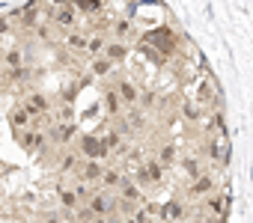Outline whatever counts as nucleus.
<instances>
[{
  "label": "nucleus",
  "instance_id": "obj_1",
  "mask_svg": "<svg viewBox=\"0 0 253 223\" xmlns=\"http://www.w3.org/2000/svg\"><path fill=\"white\" fill-rule=\"evenodd\" d=\"M134 170V179H137V185L143 187V185H158L161 179H164V164L158 161V158H149V161H140L137 167H131Z\"/></svg>",
  "mask_w": 253,
  "mask_h": 223
},
{
  "label": "nucleus",
  "instance_id": "obj_7",
  "mask_svg": "<svg viewBox=\"0 0 253 223\" xmlns=\"http://www.w3.org/2000/svg\"><path fill=\"white\" fill-rule=\"evenodd\" d=\"M24 110H27L30 116H39V113H51L54 104H51V98H48L45 92L33 89V92H27V98H24Z\"/></svg>",
  "mask_w": 253,
  "mask_h": 223
},
{
  "label": "nucleus",
  "instance_id": "obj_30",
  "mask_svg": "<svg viewBox=\"0 0 253 223\" xmlns=\"http://www.w3.org/2000/svg\"><path fill=\"white\" fill-rule=\"evenodd\" d=\"M72 6H75V9H81V12H86V15H92V12H98V9H101L98 0H72Z\"/></svg>",
  "mask_w": 253,
  "mask_h": 223
},
{
  "label": "nucleus",
  "instance_id": "obj_15",
  "mask_svg": "<svg viewBox=\"0 0 253 223\" xmlns=\"http://www.w3.org/2000/svg\"><path fill=\"white\" fill-rule=\"evenodd\" d=\"M24 63H27V54H24L21 45H12V48L3 51V69H21Z\"/></svg>",
  "mask_w": 253,
  "mask_h": 223
},
{
  "label": "nucleus",
  "instance_id": "obj_33",
  "mask_svg": "<svg viewBox=\"0 0 253 223\" xmlns=\"http://www.w3.org/2000/svg\"><path fill=\"white\" fill-rule=\"evenodd\" d=\"M42 223H45V220H42Z\"/></svg>",
  "mask_w": 253,
  "mask_h": 223
},
{
  "label": "nucleus",
  "instance_id": "obj_2",
  "mask_svg": "<svg viewBox=\"0 0 253 223\" xmlns=\"http://www.w3.org/2000/svg\"><path fill=\"white\" fill-rule=\"evenodd\" d=\"M84 205L89 208V214H92V217H110V214L116 211V199H113L104 187H101V190H95Z\"/></svg>",
  "mask_w": 253,
  "mask_h": 223
},
{
  "label": "nucleus",
  "instance_id": "obj_24",
  "mask_svg": "<svg viewBox=\"0 0 253 223\" xmlns=\"http://www.w3.org/2000/svg\"><path fill=\"white\" fill-rule=\"evenodd\" d=\"M110 69H113V63H110L107 57H92V60H89V72H92L95 77H107Z\"/></svg>",
  "mask_w": 253,
  "mask_h": 223
},
{
  "label": "nucleus",
  "instance_id": "obj_5",
  "mask_svg": "<svg viewBox=\"0 0 253 223\" xmlns=\"http://www.w3.org/2000/svg\"><path fill=\"white\" fill-rule=\"evenodd\" d=\"M51 21H54V27H57V30H63V33L78 30V9H75L72 3H63V6H57V9H54Z\"/></svg>",
  "mask_w": 253,
  "mask_h": 223
},
{
  "label": "nucleus",
  "instance_id": "obj_20",
  "mask_svg": "<svg viewBox=\"0 0 253 223\" xmlns=\"http://www.w3.org/2000/svg\"><path fill=\"white\" fill-rule=\"evenodd\" d=\"M104 45H107V36H104V33H92V36H86L84 54H89V60H92V57H101V54H104Z\"/></svg>",
  "mask_w": 253,
  "mask_h": 223
},
{
  "label": "nucleus",
  "instance_id": "obj_27",
  "mask_svg": "<svg viewBox=\"0 0 253 223\" xmlns=\"http://www.w3.org/2000/svg\"><path fill=\"white\" fill-rule=\"evenodd\" d=\"M98 137H101V143H104L107 155H110V152H113V149H116V146L122 143V134H119L116 128H107V131H104V134H98Z\"/></svg>",
  "mask_w": 253,
  "mask_h": 223
},
{
  "label": "nucleus",
  "instance_id": "obj_22",
  "mask_svg": "<svg viewBox=\"0 0 253 223\" xmlns=\"http://www.w3.org/2000/svg\"><path fill=\"white\" fill-rule=\"evenodd\" d=\"M119 223H152V208L140 202V205H137V208H134L128 217H122Z\"/></svg>",
  "mask_w": 253,
  "mask_h": 223
},
{
  "label": "nucleus",
  "instance_id": "obj_18",
  "mask_svg": "<svg viewBox=\"0 0 253 223\" xmlns=\"http://www.w3.org/2000/svg\"><path fill=\"white\" fill-rule=\"evenodd\" d=\"M185 214V205L179 202V199H170V202H164L161 205V211H158V217L164 220V223H173V220H179Z\"/></svg>",
  "mask_w": 253,
  "mask_h": 223
},
{
  "label": "nucleus",
  "instance_id": "obj_10",
  "mask_svg": "<svg viewBox=\"0 0 253 223\" xmlns=\"http://www.w3.org/2000/svg\"><path fill=\"white\" fill-rule=\"evenodd\" d=\"M214 190H217V185H214V176H211V173H203V176L191 179V185H188V196H191V199L209 196V193H214Z\"/></svg>",
  "mask_w": 253,
  "mask_h": 223
},
{
  "label": "nucleus",
  "instance_id": "obj_9",
  "mask_svg": "<svg viewBox=\"0 0 253 223\" xmlns=\"http://www.w3.org/2000/svg\"><path fill=\"white\" fill-rule=\"evenodd\" d=\"M116 199H119V202H128V205H140V202H143V190H140L137 182H131L128 176H125L122 185L116 187Z\"/></svg>",
  "mask_w": 253,
  "mask_h": 223
},
{
  "label": "nucleus",
  "instance_id": "obj_11",
  "mask_svg": "<svg viewBox=\"0 0 253 223\" xmlns=\"http://www.w3.org/2000/svg\"><path fill=\"white\" fill-rule=\"evenodd\" d=\"M101 170H104V164L101 161H92V158H84L81 164H78V179L81 182H86V185H98V179H101Z\"/></svg>",
  "mask_w": 253,
  "mask_h": 223
},
{
  "label": "nucleus",
  "instance_id": "obj_21",
  "mask_svg": "<svg viewBox=\"0 0 253 223\" xmlns=\"http://www.w3.org/2000/svg\"><path fill=\"white\" fill-rule=\"evenodd\" d=\"M182 170H185V176H188V179H197V176H203V173H206V164H203V158H200V155H191V158H182Z\"/></svg>",
  "mask_w": 253,
  "mask_h": 223
},
{
  "label": "nucleus",
  "instance_id": "obj_23",
  "mask_svg": "<svg viewBox=\"0 0 253 223\" xmlns=\"http://www.w3.org/2000/svg\"><path fill=\"white\" fill-rule=\"evenodd\" d=\"M63 45H66L69 51H84V48H86V33H81V30H69L66 39H63Z\"/></svg>",
  "mask_w": 253,
  "mask_h": 223
},
{
  "label": "nucleus",
  "instance_id": "obj_25",
  "mask_svg": "<svg viewBox=\"0 0 253 223\" xmlns=\"http://www.w3.org/2000/svg\"><path fill=\"white\" fill-rule=\"evenodd\" d=\"M131 36H134V24L131 21H116L113 24V39L116 42H128Z\"/></svg>",
  "mask_w": 253,
  "mask_h": 223
},
{
  "label": "nucleus",
  "instance_id": "obj_32",
  "mask_svg": "<svg viewBox=\"0 0 253 223\" xmlns=\"http://www.w3.org/2000/svg\"><path fill=\"white\" fill-rule=\"evenodd\" d=\"M12 30V24H9V18H0V36H6Z\"/></svg>",
  "mask_w": 253,
  "mask_h": 223
},
{
  "label": "nucleus",
  "instance_id": "obj_8",
  "mask_svg": "<svg viewBox=\"0 0 253 223\" xmlns=\"http://www.w3.org/2000/svg\"><path fill=\"white\" fill-rule=\"evenodd\" d=\"M113 89H116V95H119L122 107H134V104H137V98H140V89H137V83H134L131 77H119Z\"/></svg>",
  "mask_w": 253,
  "mask_h": 223
},
{
  "label": "nucleus",
  "instance_id": "obj_17",
  "mask_svg": "<svg viewBox=\"0 0 253 223\" xmlns=\"http://www.w3.org/2000/svg\"><path fill=\"white\" fill-rule=\"evenodd\" d=\"M57 199H60V205L63 208H69V211H75V208H81L84 202L78 199V193L69 187V185H57Z\"/></svg>",
  "mask_w": 253,
  "mask_h": 223
},
{
  "label": "nucleus",
  "instance_id": "obj_29",
  "mask_svg": "<svg viewBox=\"0 0 253 223\" xmlns=\"http://www.w3.org/2000/svg\"><path fill=\"white\" fill-rule=\"evenodd\" d=\"M176 155H179V149H176V143H167L161 152H158V161L164 164V167H170L173 161H176Z\"/></svg>",
  "mask_w": 253,
  "mask_h": 223
},
{
  "label": "nucleus",
  "instance_id": "obj_13",
  "mask_svg": "<svg viewBox=\"0 0 253 223\" xmlns=\"http://www.w3.org/2000/svg\"><path fill=\"white\" fill-rule=\"evenodd\" d=\"M15 137H18V143H21L24 149H30V152H36V149L48 140V134H45V131H39V128H24V131H15Z\"/></svg>",
  "mask_w": 253,
  "mask_h": 223
},
{
  "label": "nucleus",
  "instance_id": "obj_28",
  "mask_svg": "<svg viewBox=\"0 0 253 223\" xmlns=\"http://www.w3.org/2000/svg\"><path fill=\"white\" fill-rule=\"evenodd\" d=\"M81 161H84V158H81L78 152H66V155L57 161V167H60L63 173H72V170H78V164H81Z\"/></svg>",
  "mask_w": 253,
  "mask_h": 223
},
{
  "label": "nucleus",
  "instance_id": "obj_19",
  "mask_svg": "<svg viewBox=\"0 0 253 223\" xmlns=\"http://www.w3.org/2000/svg\"><path fill=\"white\" fill-rule=\"evenodd\" d=\"M9 125H12L15 131H24V128H30V125H33V116L24 110V104H18L12 113H9Z\"/></svg>",
  "mask_w": 253,
  "mask_h": 223
},
{
  "label": "nucleus",
  "instance_id": "obj_16",
  "mask_svg": "<svg viewBox=\"0 0 253 223\" xmlns=\"http://www.w3.org/2000/svg\"><path fill=\"white\" fill-rule=\"evenodd\" d=\"M122 179H125V173H122L119 167H104V170H101V179H98V187H104V190L119 187Z\"/></svg>",
  "mask_w": 253,
  "mask_h": 223
},
{
  "label": "nucleus",
  "instance_id": "obj_4",
  "mask_svg": "<svg viewBox=\"0 0 253 223\" xmlns=\"http://www.w3.org/2000/svg\"><path fill=\"white\" fill-rule=\"evenodd\" d=\"M203 155H206V161L209 164H226V158H229V143H226V137H209L206 140V146H203Z\"/></svg>",
  "mask_w": 253,
  "mask_h": 223
},
{
  "label": "nucleus",
  "instance_id": "obj_31",
  "mask_svg": "<svg viewBox=\"0 0 253 223\" xmlns=\"http://www.w3.org/2000/svg\"><path fill=\"white\" fill-rule=\"evenodd\" d=\"M137 104H140L143 110H152V107H155V95H152V92H140V98H137Z\"/></svg>",
  "mask_w": 253,
  "mask_h": 223
},
{
  "label": "nucleus",
  "instance_id": "obj_14",
  "mask_svg": "<svg viewBox=\"0 0 253 223\" xmlns=\"http://www.w3.org/2000/svg\"><path fill=\"white\" fill-rule=\"evenodd\" d=\"M101 57H107L113 66L116 63H122L125 57H128V45H125V42H116V39H107V45H104V54Z\"/></svg>",
  "mask_w": 253,
  "mask_h": 223
},
{
  "label": "nucleus",
  "instance_id": "obj_3",
  "mask_svg": "<svg viewBox=\"0 0 253 223\" xmlns=\"http://www.w3.org/2000/svg\"><path fill=\"white\" fill-rule=\"evenodd\" d=\"M78 155H81V158L101 161V158H107V149H104V143H101L98 134H81V137H78Z\"/></svg>",
  "mask_w": 253,
  "mask_h": 223
},
{
  "label": "nucleus",
  "instance_id": "obj_26",
  "mask_svg": "<svg viewBox=\"0 0 253 223\" xmlns=\"http://www.w3.org/2000/svg\"><path fill=\"white\" fill-rule=\"evenodd\" d=\"M104 107H107L110 116H119V113H122V101H119L116 89H107V92H104Z\"/></svg>",
  "mask_w": 253,
  "mask_h": 223
},
{
  "label": "nucleus",
  "instance_id": "obj_6",
  "mask_svg": "<svg viewBox=\"0 0 253 223\" xmlns=\"http://www.w3.org/2000/svg\"><path fill=\"white\" fill-rule=\"evenodd\" d=\"M48 137H51V143H57V146H69V143L78 137V128H75L72 119H60V122H54V125L48 128Z\"/></svg>",
  "mask_w": 253,
  "mask_h": 223
},
{
  "label": "nucleus",
  "instance_id": "obj_12",
  "mask_svg": "<svg viewBox=\"0 0 253 223\" xmlns=\"http://www.w3.org/2000/svg\"><path fill=\"white\" fill-rule=\"evenodd\" d=\"M226 205H229V196H226V190H223V187L206 196V211H209L211 217H217V220L226 214Z\"/></svg>",
  "mask_w": 253,
  "mask_h": 223
}]
</instances>
